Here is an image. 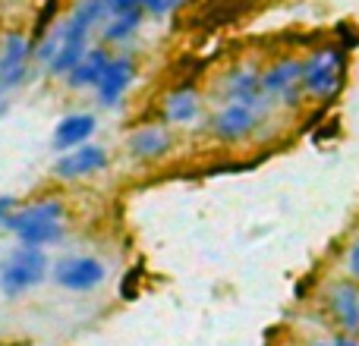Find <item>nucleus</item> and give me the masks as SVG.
Wrapping results in <instances>:
<instances>
[{"label": "nucleus", "mask_w": 359, "mask_h": 346, "mask_svg": "<svg viewBox=\"0 0 359 346\" xmlns=\"http://www.w3.org/2000/svg\"><path fill=\"white\" fill-rule=\"evenodd\" d=\"M347 48L341 41H318L303 54V95L309 104H331L347 82Z\"/></svg>", "instance_id": "nucleus-1"}, {"label": "nucleus", "mask_w": 359, "mask_h": 346, "mask_svg": "<svg viewBox=\"0 0 359 346\" xmlns=\"http://www.w3.org/2000/svg\"><path fill=\"white\" fill-rule=\"evenodd\" d=\"M274 113L268 107L236 104V101H217L215 113L205 120V130L217 145H243L262 139L268 123H274Z\"/></svg>", "instance_id": "nucleus-2"}, {"label": "nucleus", "mask_w": 359, "mask_h": 346, "mask_svg": "<svg viewBox=\"0 0 359 346\" xmlns=\"http://www.w3.org/2000/svg\"><path fill=\"white\" fill-rule=\"evenodd\" d=\"M262 88L274 101L278 111L297 113L309 101L303 95V57L299 54H278L274 60L262 63Z\"/></svg>", "instance_id": "nucleus-3"}, {"label": "nucleus", "mask_w": 359, "mask_h": 346, "mask_svg": "<svg viewBox=\"0 0 359 346\" xmlns=\"http://www.w3.org/2000/svg\"><path fill=\"white\" fill-rule=\"evenodd\" d=\"M48 252L32 246H16L0 265V293L6 299H19L22 293L35 290L48 277Z\"/></svg>", "instance_id": "nucleus-4"}, {"label": "nucleus", "mask_w": 359, "mask_h": 346, "mask_svg": "<svg viewBox=\"0 0 359 346\" xmlns=\"http://www.w3.org/2000/svg\"><path fill=\"white\" fill-rule=\"evenodd\" d=\"M35 63V35L22 29H6L0 35V101L29 79Z\"/></svg>", "instance_id": "nucleus-5"}, {"label": "nucleus", "mask_w": 359, "mask_h": 346, "mask_svg": "<svg viewBox=\"0 0 359 346\" xmlns=\"http://www.w3.org/2000/svg\"><path fill=\"white\" fill-rule=\"evenodd\" d=\"M217 101H236V104L278 111L274 101L268 98L265 88H262V63L259 60H236L233 67L224 69L221 82H217Z\"/></svg>", "instance_id": "nucleus-6"}, {"label": "nucleus", "mask_w": 359, "mask_h": 346, "mask_svg": "<svg viewBox=\"0 0 359 346\" xmlns=\"http://www.w3.org/2000/svg\"><path fill=\"white\" fill-rule=\"evenodd\" d=\"M136 76H139L136 50L123 48L120 54H114L111 63H107V69H104V76H101L98 85H95V101H98V107L114 111V107L123 104L130 88H133V82H136Z\"/></svg>", "instance_id": "nucleus-7"}, {"label": "nucleus", "mask_w": 359, "mask_h": 346, "mask_svg": "<svg viewBox=\"0 0 359 346\" xmlns=\"http://www.w3.org/2000/svg\"><path fill=\"white\" fill-rule=\"evenodd\" d=\"M50 280L69 293H92L107 280V268L98 255H63L50 265Z\"/></svg>", "instance_id": "nucleus-8"}, {"label": "nucleus", "mask_w": 359, "mask_h": 346, "mask_svg": "<svg viewBox=\"0 0 359 346\" xmlns=\"http://www.w3.org/2000/svg\"><path fill=\"white\" fill-rule=\"evenodd\" d=\"M177 148V132L168 123L155 120V123H139L136 130L126 136V155L136 164H158Z\"/></svg>", "instance_id": "nucleus-9"}, {"label": "nucleus", "mask_w": 359, "mask_h": 346, "mask_svg": "<svg viewBox=\"0 0 359 346\" xmlns=\"http://www.w3.org/2000/svg\"><path fill=\"white\" fill-rule=\"evenodd\" d=\"M325 299V312L334 331L350 337H359V284L350 277L331 280L328 290L322 293Z\"/></svg>", "instance_id": "nucleus-10"}, {"label": "nucleus", "mask_w": 359, "mask_h": 346, "mask_svg": "<svg viewBox=\"0 0 359 346\" xmlns=\"http://www.w3.org/2000/svg\"><path fill=\"white\" fill-rule=\"evenodd\" d=\"M205 111V95L196 85L183 82L164 92L161 104H158V120L168 123L170 130H186V126H196V120H202Z\"/></svg>", "instance_id": "nucleus-11"}, {"label": "nucleus", "mask_w": 359, "mask_h": 346, "mask_svg": "<svg viewBox=\"0 0 359 346\" xmlns=\"http://www.w3.org/2000/svg\"><path fill=\"white\" fill-rule=\"evenodd\" d=\"M107 167H111V151L98 142H86V145H79V148L57 158L54 177L63 179V183H79V179L98 177V173H104Z\"/></svg>", "instance_id": "nucleus-12"}, {"label": "nucleus", "mask_w": 359, "mask_h": 346, "mask_svg": "<svg viewBox=\"0 0 359 346\" xmlns=\"http://www.w3.org/2000/svg\"><path fill=\"white\" fill-rule=\"evenodd\" d=\"M95 130H98V117L92 111H73L67 117L57 120L54 132H50V151L67 155V151L79 148V145L92 142Z\"/></svg>", "instance_id": "nucleus-13"}, {"label": "nucleus", "mask_w": 359, "mask_h": 346, "mask_svg": "<svg viewBox=\"0 0 359 346\" xmlns=\"http://www.w3.org/2000/svg\"><path fill=\"white\" fill-rule=\"evenodd\" d=\"M67 217V202L60 195H41L35 202L22 205V208H13L10 217L4 221V227L13 236L25 227H35V223H50V221H63Z\"/></svg>", "instance_id": "nucleus-14"}, {"label": "nucleus", "mask_w": 359, "mask_h": 346, "mask_svg": "<svg viewBox=\"0 0 359 346\" xmlns=\"http://www.w3.org/2000/svg\"><path fill=\"white\" fill-rule=\"evenodd\" d=\"M114 50L107 48V44H92V48L86 50V57H82L79 63L73 67V73L67 76V88L69 92H95V85H98V79L104 76L107 63H111Z\"/></svg>", "instance_id": "nucleus-15"}, {"label": "nucleus", "mask_w": 359, "mask_h": 346, "mask_svg": "<svg viewBox=\"0 0 359 346\" xmlns=\"http://www.w3.org/2000/svg\"><path fill=\"white\" fill-rule=\"evenodd\" d=\"M145 22H149L145 10L114 13V16L98 29V38H101V44H107V48H120V50L133 48V41H136L139 32L145 29Z\"/></svg>", "instance_id": "nucleus-16"}, {"label": "nucleus", "mask_w": 359, "mask_h": 346, "mask_svg": "<svg viewBox=\"0 0 359 346\" xmlns=\"http://www.w3.org/2000/svg\"><path fill=\"white\" fill-rule=\"evenodd\" d=\"M67 236V223L63 221H50V223H35L16 233L19 246H32V249H50Z\"/></svg>", "instance_id": "nucleus-17"}, {"label": "nucleus", "mask_w": 359, "mask_h": 346, "mask_svg": "<svg viewBox=\"0 0 359 346\" xmlns=\"http://www.w3.org/2000/svg\"><path fill=\"white\" fill-rule=\"evenodd\" d=\"M186 4H189V0H142V10H145V16H149V19L161 22V19L177 16Z\"/></svg>", "instance_id": "nucleus-18"}, {"label": "nucleus", "mask_w": 359, "mask_h": 346, "mask_svg": "<svg viewBox=\"0 0 359 346\" xmlns=\"http://www.w3.org/2000/svg\"><path fill=\"white\" fill-rule=\"evenodd\" d=\"M344 271H347L350 280L359 284V236L347 246V252H344Z\"/></svg>", "instance_id": "nucleus-19"}, {"label": "nucleus", "mask_w": 359, "mask_h": 346, "mask_svg": "<svg viewBox=\"0 0 359 346\" xmlns=\"http://www.w3.org/2000/svg\"><path fill=\"white\" fill-rule=\"evenodd\" d=\"M139 280H142V271H139V268H133V271L126 274L123 280H120V296H123V299H136Z\"/></svg>", "instance_id": "nucleus-20"}, {"label": "nucleus", "mask_w": 359, "mask_h": 346, "mask_svg": "<svg viewBox=\"0 0 359 346\" xmlns=\"http://www.w3.org/2000/svg\"><path fill=\"white\" fill-rule=\"evenodd\" d=\"M309 346H359V337H350V334L334 331L331 337H325V340H312Z\"/></svg>", "instance_id": "nucleus-21"}, {"label": "nucleus", "mask_w": 359, "mask_h": 346, "mask_svg": "<svg viewBox=\"0 0 359 346\" xmlns=\"http://www.w3.org/2000/svg\"><path fill=\"white\" fill-rule=\"evenodd\" d=\"M13 208H16V198H13V195H0V227H4V221L10 217Z\"/></svg>", "instance_id": "nucleus-22"}]
</instances>
